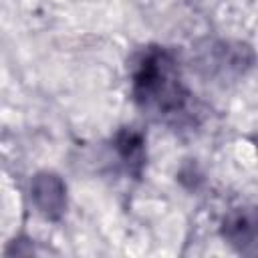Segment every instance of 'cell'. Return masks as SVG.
I'll return each mask as SVG.
<instances>
[{"label":"cell","instance_id":"6da1fadb","mask_svg":"<svg viewBox=\"0 0 258 258\" xmlns=\"http://www.w3.org/2000/svg\"><path fill=\"white\" fill-rule=\"evenodd\" d=\"M129 85L135 105L149 117L169 123L183 119L189 109L191 93L179 62L163 46H149L135 58Z\"/></svg>","mask_w":258,"mask_h":258},{"label":"cell","instance_id":"7a4b0ae2","mask_svg":"<svg viewBox=\"0 0 258 258\" xmlns=\"http://www.w3.org/2000/svg\"><path fill=\"white\" fill-rule=\"evenodd\" d=\"M32 200L38 212H42L44 216H52L64 206V183L50 173L38 175L32 181Z\"/></svg>","mask_w":258,"mask_h":258}]
</instances>
